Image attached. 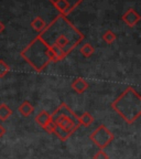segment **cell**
<instances>
[{"label": "cell", "instance_id": "6da1fadb", "mask_svg": "<svg viewBox=\"0 0 141 159\" xmlns=\"http://www.w3.org/2000/svg\"><path fill=\"white\" fill-rule=\"evenodd\" d=\"M39 37L54 53L57 62L65 59L84 40V34L61 15L46 25Z\"/></svg>", "mask_w": 141, "mask_h": 159}, {"label": "cell", "instance_id": "7a4b0ae2", "mask_svg": "<svg viewBox=\"0 0 141 159\" xmlns=\"http://www.w3.org/2000/svg\"><path fill=\"white\" fill-rule=\"evenodd\" d=\"M112 107L127 124H134L141 115V97L134 87H127L112 103Z\"/></svg>", "mask_w": 141, "mask_h": 159}, {"label": "cell", "instance_id": "3957f363", "mask_svg": "<svg viewBox=\"0 0 141 159\" xmlns=\"http://www.w3.org/2000/svg\"><path fill=\"white\" fill-rule=\"evenodd\" d=\"M21 57L37 72H42L51 62H57L54 53L39 35L21 51Z\"/></svg>", "mask_w": 141, "mask_h": 159}, {"label": "cell", "instance_id": "277c9868", "mask_svg": "<svg viewBox=\"0 0 141 159\" xmlns=\"http://www.w3.org/2000/svg\"><path fill=\"white\" fill-rule=\"evenodd\" d=\"M51 119L55 126L53 134L56 135L62 142L67 140L81 126L78 116L65 103H62L53 114H51Z\"/></svg>", "mask_w": 141, "mask_h": 159}, {"label": "cell", "instance_id": "5b68a950", "mask_svg": "<svg viewBox=\"0 0 141 159\" xmlns=\"http://www.w3.org/2000/svg\"><path fill=\"white\" fill-rule=\"evenodd\" d=\"M115 136L105 125H99L92 134L89 135V139L98 147L99 149H105L112 144Z\"/></svg>", "mask_w": 141, "mask_h": 159}, {"label": "cell", "instance_id": "8992f818", "mask_svg": "<svg viewBox=\"0 0 141 159\" xmlns=\"http://www.w3.org/2000/svg\"><path fill=\"white\" fill-rule=\"evenodd\" d=\"M82 1L83 0H50V2L59 11L61 16L64 17H67Z\"/></svg>", "mask_w": 141, "mask_h": 159}, {"label": "cell", "instance_id": "52a82bcc", "mask_svg": "<svg viewBox=\"0 0 141 159\" xmlns=\"http://www.w3.org/2000/svg\"><path fill=\"white\" fill-rule=\"evenodd\" d=\"M121 19L128 27L134 28V25L140 21V16H139V13L137 12L136 10L130 8V9H128L126 12L122 15Z\"/></svg>", "mask_w": 141, "mask_h": 159}, {"label": "cell", "instance_id": "ba28073f", "mask_svg": "<svg viewBox=\"0 0 141 159\" xmlns=\"http://www.w3.org/2000/svg\"><path fill=\"white\" fill-rule=\"evenodd\" d=\"M71 86H72V89H74L76 93L83 94V93L88 89V83H87L83 77H77V79H75L74 81H73Z\"/></svg>", "mask_w": 141, "mask_h": 159}, {"label": "cell", "instance_id": "9c48e42d", "mask_svg": "<svg viewBox=\"0 0 141 159\" xmlns=\"http://www.w3.org/2000/svg\"><path fill=\"white\" fill-rule=\"evenodd\" d=\"M51 120H52V119H51V114L47 113L46 111H41V112L35 116V122L42 127V128H44Z\"/></svg>", "mask_w": 141, "mask_h": 159}, {"label": "cell", "instance_id": "30bf717a", "mask_svg": "<svg viewBox=\"0 0 141 159\" xmlns=\"http://www.w3.org/2000/svg\"><path fill=\"white\" fill-rule=\"evenodd\" d=\"M18 109H19L20 114L22 115V116L28 117V116H30V115L33 113V111H34V107H33V105L31 104L30 102H28V101H24L22 104L20 105Z\"/></svg>", "mask_w": 141, "mask_h": 159}, {"label": "cell", "instance_id": "8fae6325", "mask_svg": "<svg viewBox=\"0 0 141 159\" xmlns=\"http://www.w3.org/2000/svg\"><path fill=\"white\" fill-rule=\"evenodd\" d=\"M12 115V109L10 108L6 103H0V120L5 122Z\"/></svg>", "mask_w": 141, "mask_h": 159}, {"label": "cell", "instance_id": "7c38bea8", "mask_svg": "<svg viewBox=\"0 0 141 159\" xmlns=\"http://www.w3.org/2000/svg\"><path fill=\"white\" fill-rule=\"evenodd\" d=\"M31 27H32V29L34 30V31L41 33L43 30H44V28L46 27V23L44 22V20H43L41 17H37L32 20V22H31Z\"/></svg>", "mask_w": 141, "mask_h": 159}, {"label": "cell", "instance_id": "4fadbf2b", "mask_svg": "<svg viewBox=\"0 0 141 159\" xmlns=\"http://www.w3.org/2000/svg\"><path fill=\"white\" fill-rule=\"evenodd\" d=\"M78 122L81 125H83L84 127H88L94 123V117L92 114H89L88 112L83 113L81 116H78Z\"/></svg>", "mask_w": 141, "mask_h": 159}, {"label": "cell", "instance_id": "5bb4252c", "mask_svg": "<svg viewBox=\"0 0 141 159\" xmlns=\"http://www.w3.org/2000/svg\"><path fill=\"white\" fill-rule=\"evenodd\" d=\"M79 51H81V53H82L85 57H92V55L94 54L95 49H94V47L90 44V43H85V44L81 48V50H79Z\"/></svg>", "mask_w": 141, "mask_h": 159}, {"label": "cell", "instance_id": "9a60e30c", "mask_svg": "<svg viewBox=\"0 0 141 159\" xmlns=\"http://www.w3.org/2000/svg\"><path fill=\"white\" fill-rule=\"evenodd\" d=\"M116 34H115L112 31H110V30H108V31H106V32L103 34V40H104L105 42L108 43V44H112V42H115V40H116Z\"/></svg>", "mask_w": 141, "mask_h": 159}, {"label": "cell", "instance_id": "2e32d148", "mask_svg": "<svg viewBox=\"0 0 141 159\" xmlns=\"http://www.w3.org/2000/svg\"><path fill=\"white\" fill-rule=\"evenodd\" d=\"M10 72V66L3 60H0V79L5 77Z\"/></svg>", "mask_w": 141, "mask_h": 159}, {"label": "cell", "instance_id": "e0dca14e", "mask_svg": "<svg viewBox=\"0 0 141 159\" xmlns=\"http://www.w3.org/2000/svg\"><path fill=\"white\" fill-rule=\"evenodd\" d=\"M94 159H109V156L103 150V149H100V150H98V152L94 155Z\"/></svg>", "mask_w": 141, "mask_h": 159}, {"label": "cell", "instance_id": "ac0fdd59", "mask_svg": "<svg viewBox=\"0 0 141 159\" xmlns=\"http://www.w3.org/2000/svg\"><path fill=\"white\" fill-rule=\"evenodd\" d=\"M54 127H55L54 126V123H53L52 120H51V122H50L49 124H47L46 126H45L43 129H44V130L47 133V134H53V132H54Z\"/></svg>", "mask_w": 141, "mask_h": 159}, {"label": "cell", "instance_id": "d6986e66", "mask_svg": "<svg viewBox=\"0 0 141 159\" xmlns=\"http://www.w3.org/2000/svg\"><path fill=\"white\" fill-rule=\"evenodd\" d=\"M5 135H6V128L0 124V138H2Z\"/></svg>", "mask_w": 141, "mask_h": 159}, {"label": "cell", "instance_id": "ffe728a7", "mask_svg": "<svg viewBox=\"0 0 141 159\" xmlns=\"http://www.w3.org/2000/svg\"><path fill=\"white\" fill-rule=\"evenodd\" d=\"M3 30H5V25H3V23L1 22V21H0V33L2 32Z\"/></svg>", "mask_w": 141, "mask_h": 159}]
</instances>
